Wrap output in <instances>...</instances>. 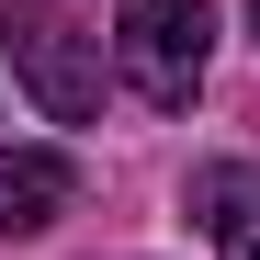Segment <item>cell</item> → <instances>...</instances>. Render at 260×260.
<instances>
[{"instance_id": "1", "label": "cell", "mask_w": 260, "mask_h": 260, "mask_svg": "<svg viewBox=\"0 0 260 260\" xmlns=\"http://www.w3.org/2000/svg\"><path fill=\"white\" fill-rule=\"evenodd\" d=\"M215 57V0H113V68L147 113H192Z\"/></svg>"}, {"instance_id": "3", "label": "cell", "mask_w": 260, "mask_h": 260, "mask_svg": "<svg viewBox=\"0 0 260 260\" xmlns=\"http://www.w3.org/2000/svg\"><path fill=\"white\" fill-rule=\"evenodd\" d=\"M68 192H79V158H68V147H0V238L57 226Z\"/></svg>"}, {"instance_id": "2", "label": "cell", "mask_w": 260, "mask_h": 260, "mask_svg": "<svg viewBox=\"0 0 260 260\" xmlns=\"http://www.w3.org/2000/svg\"><path fill=\"white\" fill-rule=\"evenodd\" d=\"M0 46H12V79L46 102V124L102 113V34H79L57 0H0Z\"/></svg>"}, {"instance_id": "4", "label": "cell", "mask_w": 260, "mask_h": 260, "mask_svg": "<svg viewBox=\"0 0 260 260\" xmlns=\"http://www.w3.org/2000/svg\"><path fill=\"white\" fill-rule=\"evenodd\" d=\"M192 215H204V238L226 249V260H260V170H249V158L192 170Z\"/></svg>"}]
</instances>
